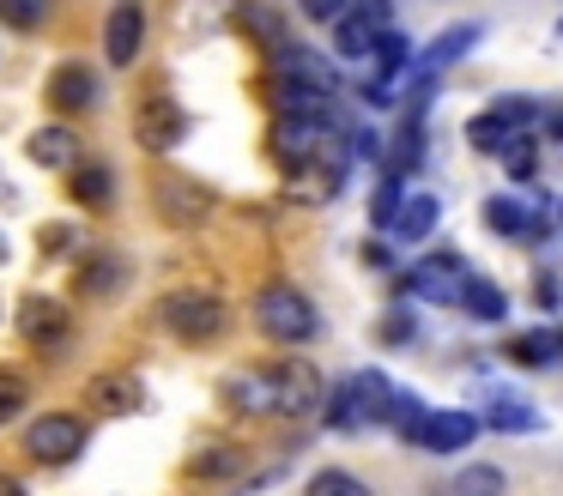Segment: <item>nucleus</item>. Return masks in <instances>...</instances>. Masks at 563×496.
<instances>
[{
  "label": "nucleus",
  "mask_w": 563,
  "mask_h": 496,
  "mask_svg": "<svg viewBox=\"0 0 563 496\" xmlns=\"http://www.w3.org/2000/svg\"><path fill=\"white\" fill-rule=\"evenodd\" d=\"M394 399H400V387H394L382 370H352V375H345V382L328 394V406H321V423H328L333 436L382 430V423H394Z\"/></svg>",
  "instance_id": "obj_1"
},
{
  "label": "nucleus",
  "mask_w": 563,
  "mask_h": 496,
  "mask_svg": "<svg viewBox=\"0 0 563 496\" xmlns=\"http://www.w3.org/2000/svg\"><path fill=\"white\" fill-rule=\"evenodd\" d=\"M249 315H255L261 339H273V345H309L321 333V309L297 285H261Z\"/></svg>",
  "instance_id": "obj_2"
},
{
  "label": "nucleus",
  "mask_w": 563,
  "mask_h": 496,
  "mask_svg": "<svg viewBox=\"0 0 563 496\" xmlns=\"http://www.w3.org/2000/svg\"><path fill=\"white\" fill-rule=\"evenodd\" d=\"M539 115H545V103H539V97H521V91L490 97V103L466 121V145H473V152H503L515 133H533Z\"/></svg>",
  "instance_id": "obj_3"
},
{
  "label": "nucleus",
  "mask_w": 563,
  "mask_h": 496,
  "mask_svg": "<svg viewBox=\"0 0 563 496\" xmlns=\"http://www.w3.org/2000/svg\"><path fill=\"white\" fill-rule=\"evenodd\" d=\"M158 321L170 327L183 345H212V339L224 333V321H231V309H224L219 290H170V297L158 302Z\"/></svg>",
  "instance_id": "obj_4"
},
{
  "label": "nucleus",
  "mask_w": 563,
  "mask_h": 496,
  "mask_svg": "<svg viewBox=\"0 0 563 496\" xmlns=\"http://www.w3.org/2000/svg\"><path fill=\"white\" fill-rule=\"evenodd\" d=\"M473 278L461 249H437L424 261H412L400 278H394V297H418V302H461V285Z\"/></svg>",
  "instance_id": "obj_5"
},
{
  "label": "nucleus",
  "mask_w": 563,
  "mask_h": 496,
  "mask_svg": "<svg viewBox=\"0 0 563 496\" xmlns=\"http://www.w3.org/2000/svg\"><path fill=\"white\" fill-rule=\"evenodd\" d=\"M473 399L485 406L478 418H485L490 436H539V430H545V411H539L527 394L503 387V382H485V375H478V382H473Z\"/></svg>",
  "instance_id": "obj_6"
},
{
  "label": "nucleus",
  "mask_w": 563,
  "mask_h": 496,
  "mask_svg": "<svg viewBox=\"0 0 563 496\" xmlns=\"http://www.w3.org/2000/svg\"><path fill=\"white\" fill-rule=\"evenodd\" d=\"M340 128L328 121H297V115H273V133H267V152L279 157V169H316L328 164V140Z\"/></svg>",
  "instance_id": "obj_7"
},
{
  "label": "nucleus",
  "mask_w": 563,
  "mask_h": 496,
  "mask_svg": "<svg viewBox=\"0 0 563 496\" xmlns=\"http://www.w3.org/2000/svg\"><path fill=\"white\" fill-rule=\"evenodd\" d=\"M152 206L164 212V224L195 230L212 218V188L195 176H183V169H158V176H152Z\"/></svg>",
  "instance_id": "obj_8"
},
{
  "label": "nucleus",
  "mask_w": 563,
  "mask_h": 496,
  "mask_svg": "<svg viewBox=\"0 0 563 496\" xmlns=\"http://www.w3.org/2000/svg\"><path fill=\"white\" fill-rule=\"evenodd\" d=\"M273 370V394H279V418H316L328 406V387H321V370L309 357H279Z\"/></svg>",
  "instance_id": "obj_9"
},
{
  "label": "nucleus",
  "mask_w": 563,
  "mask_h": 496,
  "mask_svg": "<svg viewBox=\"0 0 563 496\" xmlns=\"http://www.w3.org/2000/svg\"><path fill=\"white\" fill-rule=\"evenodd\" d=\"M25 454L43 460V466L79 460L86 454V418H74V411H43V418L25 430Z\"/></svg>",
  "instance_id": "obj_10"
},
{
  "label": "nucleus",
  "mask_w": 563,
  "mask_h": 496,
  "mask_svg": "<svg viewBox=\"0 0 563 496\" xmlns=\"http://www.w3.org/2000/svg\"><path fill=\"white\" fill-rule=\"evenodd\" d=\"M183 133H188V115H183V103L176 97H164V91H152L146 103L134 109V140L146 145V152H176L183 145Z\"/></svg>",
  "instance_id": "obj_11"
},
{
  "label": "nucleus",
  "mask_w": 563,
  "mask_h": 496,
  "mask_svg": "<svg viewBox=\"0 0 563 496\" xmlns=\"http://www.w3.org/2000/svg\"><path fill=\"white\" fill-rule=\"evenodd\" d=\"M478 436H485V418H478V411H466V406H437V411H430V423H424V448H418V454L449 460V454H466Z\"/></svg>",
  "instance_id": "obj_12"
},
{
  "label": "nucleus",
  "mask_w": 563,
  "mask_h": 496,
  "mask_svg": "<svg viewBox=\"0 0 563 496\" xmlns=\"http://www.w3.org/2000/svg\"><path fill=\"white\" fill-rule=\"evenodd\" d=\"M140 48H146V0H115L103 19V55L110 67H134Z\"/></svg>",
  "instance_id": "obj_13"
},
{
  "label": "nucleus",
  "mask_w": 563,
  "mask_h": 496,
  "mask_svg": "<svg viewBox=\"0 0 563 496\" xmlns=\"http://www.w3.org/2000/svg\"><path fill=\"white\" fill-rule=\"evenodd\" d=\"M98 67H86V60H62V67L49 73V109L55 115H86V109H98Z\"/></svg>",
  "instance_id": "obj_14"
},
{
  "label": "nucleus",
  "mask_w": 563,
  "mask_h": 496,
  "mask_svg": "<svg viewBox=\"0 0 563 496\" xmlns=\"http://www.w3.org/2000/svg\"><path fill=\"white\" fill-rule=\"evenodd\" d=\"M19 333H25L31 345H43V351H62L67 333H74V315H67L55 297H25L19 302Z\"/></svg>",
  "instance_id": "obj_15"
},
{
  "label": "nucleus",
  "mask_w": 563,
  "mask_h": 496,
  "mask_svg": "<svg viewBox=\"0 0 563 496\" xmlns=\"http://www.w3.org/2000/svg\"><path fill=\"white\" fill-rule=\"evenodd\" d=\"M273 79H297V85H309V91L340 97V73L328 67V55H316V48H303V43H285L279 55H273Z\"/></svg>",
  "instance_id": "obj_16"
},
{
  "label": "nucleus",
  "mask_w": 563,
  "mask_h": 496,
  "mask_svg": "<svg viewBox=\"0 0 563 496\" xmlns=\"http://www.w3.org/2000/svg\"><path fill=\"white\" fill-rule=\"evenodd\" d=\"M503 357H509L515 370H527V375L558 370V363H563V339H558V327H527V333L503 339Z\"/></svg>",
  "instance_id": "obj_17"
},
{
  "label": "nucleus",
  "mask_w": 563,
  "mask_h": 496,
  "mask_svg": "<svg viewBox=\"0 0 563 496\" xmlns=\"http://www.w3.org/2000/svg\"><path fill=\"white\" fill-rule=\"evenodd\" d=\"M224 406L243 418H279V394H273V370H236L224 382Z\"/></svg>",
  "instance_id": "obj_18"
},
{
  "label": "nucleus",
  "mask_w": 563,
  "mask_h": 496,
  "mask_svg": "<svg viewBox=\"0 0 563 496\" xmlns=\"http://www.w3.org/2000/svg\"><path fill=\"white\" fill-rule=\"evenodd\" d=\"M454 309H461L473 327H503V321H509V290H503L497 278L473 273V278L461 285V302H454Z\"/></svg>",
  "instance_id": "obj_19"
},
{
  "label": "nucleus",
  "mask_w": 563,
  "mask_h": 496,
  "mask_svg": "<svg viewBox=\"0 0 563 496\" xmlns=\"http://www.w3.org/2000/svg\"><path fill=\"white\" fill-rule=\"evenodd\" d=\"M67 194H74V206H86V212H110L115 206V169L103 164V157H86V164L67 169Z\"/></svg>",
  "instance_id": "obj_20"
},
{
  "label": "nucleus",
  "mask_w": 563,
  "mask_h": 496,
  "mask_svg": "<svg viewBox=\"0 0 563 496\" xmlns=\"http://www.w3.org/2000/svg\"><path fill=\"white\" fill-rule=\"evenodd\" d=\"M478 43H485V24H478V19L454 24V31H442L430 48H418V73H437V79H442V73H449L461 55H473Z\"/></svg>",
  "instance_id": "obj_21"
},
{
  "label": "nucleus",
  "mask_w": 563,
  "mask_h": 496,
  "mask_svg": "<svg viewBox=\"0 0 563 496\" xmlns=\"http://www.w3.org/2000/svg\"><path fill=\"white\" fill-rule=\"evenodd\" d=\"M86 399L98 411H110V418H122V411H140L146 406V382H140L134 370H110V375H98V382L86 387Z\"/></svg>",
  "instance_id": "obj_22"
},
{
  "label": "nucleus",
  "mask_w": 563,
  "mask_h": 496,
  "mask_svg": "<svg viewBox=\"0 0 563 496\" xmlns=\"http://www.w3.org/2000/svg\"><path fill=\"white\" fill-rule=\"evenodd\" d=\"M478 224H485L497 242H527V224H533V206H527L521 194H490V200L478 206Z\"/></svg>",
  "instance_id": "obj_23"
},
{
  "label": "nucleus",
  "mask_w": 563,
  "mask_h": 496,
  "mask_svg": "<svg viewBox=\"0 0 563 496\" xmlns=\"http://www.w3.org/2000/svg\"><path fill=\"white\" fill-rule=\"evenodd\" d=\"M25 152H31V164H43V169H74V164H86V152H79V140H74V128H67V121L37 128V133L25 140Z\"/></svg>",
  "instance_id": "obj_24"
},
{
  "label": "nucleus",
  "mask_w": 563,
  "mask_h": 496,
  "mask_svg": "<svg viewBox=\"0 0 563 496\" xmlns=\"http://www.w3.org/2000/svg\"><path fill=\"white\" fill-rule=\"evenodd\" d=\"M424 169V121H406L400 115V133L388 140V152H382V176H418Z\"/></svg>",
  "instance_id": "obj_25"
},
{
  "label": "nucleus",
  "mask_w": 563,
  "mask_h": 496,
  "mask_svg": "<svg viewBox=\"0 0 563 496\" xmlns=\"http://www.w3.org/2000/svg\"><path fill=\"white\" fill-rule=\"evenodd\" d=\"M449 496H509V472L497 460H461L449 478Z\"/></svg>",
  "instance_id": "obj_26"
},
{
  "label": "nucleus",
  "mask_w": 563,
  "mask_h": 496,
  "mask_svg": "<svg viewBox=\"0 0 563 496\" xmlns=\"http://www.w3.org/2000/svg\"><path fill=\"white\" fill-rule=\"evenodd\" d=\"M437 224H442L437 194H406V212H400V224H394V242H400V249H418Z\"/></svg>",
  "instance_id": "obj_27"
},
{
  "label": "nucleus",
  "mask_w": 563,
  "mask_h": 496,
  "mask_svg": "<svg viewBox=\"0 0 563 496\" xmlns=\"http://www.w3.org/2000/svg\"><path fill=\"white\" fill-rule=\"evenodd\" d=\"M74 285H79V297H110V290L122 285V254H110V249H91L86 261H79Z\"/></svg>",
  "instance_id": "obj_28"
},
{
  "label": "nucleus",
  "mask_w": 563,
  "mask_h": 496,
  "mask_svg": "<svg viewBox=\"0 0 563 496\" xmlns=\"http://www.w3.org/2000/svg\"><path fill=\"white\" fill-rule=\"evenodd\" d=\"M376 43H382V31H376V24H364V19H340V24H333V55L352 60V67L376 60Z\"/></svg>",
  "instance_id": "obj_29"
},
{
  "label": "nucleus",
  "mask_w": 563,
  "mask_h": 496,
  "mask_svg": "<svg viewBox=\"0 0 563 496\" xmlns=\"http://www.w3.org/2000/svg\"><path fill=\"white\" fill-rule=\"evenodd\" d=\"M430 411H437V406H424V394L400 387V399H394V423H388V430L400 436L406 448H424V423H430Z\"/></svg>",
  "instance_id": "obj_30"
},
{
  "label": "nucleus",
  "mask_w": 563,
  "mask_h": 496,
  "mask_svg": "<svg viewBox=\"0 0 563 496\" xmlns=\"http://www.w3.org/2000/svg\"><path fill=\"white\" fill-rule=\"evenodd\" d=\"M243 31L255 36L267 55H279L285 43H291V31H285V19H279V7H267V0H249L243 7Z\"/></svg>",
  "instance_id": "obj_31"
},
{
  "label": "nucleus",
  "mask_w": 563,
  "mask_h": 496,
  "mask_svg": "<svg viewBox=\"0 0 563 496\" xmlns=\"http://www.w3.org/2000/svg\"><path fill=\"white\" fill-rule=\"evenodd\" d=\"M497 164H503L509 181H539V164H545V157H539V133H515V140L497 152Z\"/></svg>",
  "instance_id": "obj_32"
},
{
  "label": "nucleus",
  "mask_w": 563,
  "mask_h": 496,
  "mask_svg": "<svg viewBox=\"0 0 563 496\" xmlns=\"http://www.w3.org/2000/svg\"><path fill=\"white\" fill-rule=\"evenodd\" d=\"M236 472H243V448H231V442H212V448H200V454L188 460V478H207V484L236 478Z\"/></svg>",
  "instance_id": "obj_33"
},
{
  "label": "nucleus",
  "mask_w": 563,
  "mask_h": 496,
  "mask_svg": "<svg viewBox=\"0 0 563 496\" xmlns=\"http://www.w3.org/2000/svg\"><path fill=\"white\" fill-rule=\"evenodd\" d=\"M400 212H406V181L400 176H382V188L369 194V224H376V236H394Z\"/></svg>",
  "instance_id": "obj_34"
},
{
  "label": "nucleus",
  "mask_w": 563,
  "mask_h": 496,
  "mask_svg": "<svg viewBox=\"0 0 563 496\" xmlns=\"http://www.w3.org/2000/svg\"><path fill=\"white\" fill-rule=\"evenodd\" d=\"M303 496H376V491H369V478H357L352 466H321V472H309Z\"/></svg>",
  "instance_id": "obj_35"
},
{
  "label": "nucleus",
  "mask_w": 563,
  "mask_h": 496,
  "mask_svg": "<svg viewBox=\"0 0 563 496\" xmlns=\"http://www.w3.org/2000/svg\"><path fill=\"white\" fill-rule=\"evenodd\" d=\"M412 339H418V309H406V297H394V309L376 321V345L400 351V345H412Z\"/></svg>",
  "instance_id": "obj_36"
},
{
  "label": "nucleus",
  "mask_w": 563,
  "mask_h": 496,
  "mask_svg": "<svg viewBox=\"0 0 563 496\" xmlns=\"http://www.w3.org/2000/svg\"><path fill=\"white\" fill-rule=\"evenodd\" d=\"M0 24L7 31H43L49 24V0H0Z\"/></svg>",
  "instance_id": "obj_37"
},
{
  "label": "nucleus",
  "mask_w": 563,
  "mask_h": 496,
  "mask_svg": "<svg viewBox=\"0 0 563 496\" xmlns=\"http://www.w3.org/2000/svg\"><path fill=\"white\" fill-rule=\"evenodd\" d=\"M25 406H31V387H25V375L0 370V423H13Z\"/></svg>",
  "instance_id": "obj_38"
},
{
  "label": "nucleus",
  "mask_w": 563,
  "mask_h": 496,
  "mask_svg": "<svg viewBox=\"0 0 563 496\" xmlns=\"http://www.w3.org/2000/svg\"><path fill=\"white\" fill-rule=\"evenodd\" d=\"M357 254H364V266H369V273H394V261H400V242H388V236H369Z\"/></svg>",
  "instance_id": "obj_39"
},
{
  "label": "nucleus",
  "mask_w": 563,
  "mask_h": 496,
  "mask_svg": "<svg viewBox=\"0 0 563 496\" xmlns=\"http://www.w3.org/2000/svg\"><path fill=\"white\" fill-rule=\"evenodd\" d=\"M297 7H303L309 24H340V19H352V0H297Z\"/></svg>",
  "instance_id": "obj_40"
},
{
  "label": "nucleus",
  "mask_w": 563,
  "mask_h": 496,
  "mask_svg": "<svg viewBox=\"0 0 563 496\" xmlns=\"http://www.w3.org/2000/svg\"><path fill=\"white\" fill-rule=\"evenodd\" d=\"M352 19L376 24V31H394V0H352Z\"/></svg>",
  "instance_id": "obj_41"
},
{
  "label": "nucleus",
  "mask_w": 563,
  "mask_h": 496,
  "mask_svg": "<svg viewBox=\"0 0 563 496\" xmlns=\"http://www.w3.org/2000/svg\"><path fill=\"white\" fill-rule=\"evenodd\" d=\"M533 302L539 309H563V278L558 273H533Z\"/></svg>",
  "instance_id": "obj_42"
},
{
  "label": "nucleus",
  "mask_w": 563,
  "mask_h": 496,
  "mask_svg": "<svg viewBox=\"0 0 563 496\" xmlns=\"http://www.w3.org/2000/svg\"><path fill=\"white\" fill-rule=\"evenodd\" d=\"M539 133L563 145V97H558V103H545V115H539Z\"/></svg>",
  "instance_id": "obj_43"
},
{
  "label": "nucleus",
  "mask_w": 563,
  "mask_h": 496,
  "mask_svg": "<svg viewBox=\"0 0 563 496\" xmlns=\"http://www.w3.org/2000/svg\"><path fill=\"white\" fill-rule=\"evenodd\" d=\"M43 249H49V254H67V249H74V230H67V224H49V230H43Z\"/></svg>",
  "instance_id": "obj_44"
},
{
  "label": "nucleus",
  "mask_w": 563,
  "mask_h": 496,
  "mask_svg": "<svg viewBox=\"0 0 563 496\" xmlns=\"http://www.w3.org/2000/svg\"><path fill=\"white\" fill-rule=\"evenodd\" d=\"M0 496H25V484H19V478H7V472H0Z\"/></svg>",
  "instance_id": "obj_45"
},
{
  "label": "nucleus",
  "mask_w": 563,
  "mask_h": 496,
  "mask_svg": "<svg viewBox=\"0 0 563 496\" xmlns=\"http://www.w3.org/2000/svg\"><path fill=\"white\" fill-rule=\"evenodd\" d=\"M0 261H7V242H0Z\"/></svg>",
  "instance_id": "obj_46"
},
{
  "label": "nucleus",
  "mask_w": 563,
  "mask_h": 496,
  "mask_svg": "<svg viewBox=\"0 0 563 496\" xmlns=\"http://www.w3.org/2000/svg\"><path fill=\"white\" fill-rule=\"evenodd\" d=\"M558 339H563V327H558Z\"/></svg>",
  "instance_id": "obj_47"
}]
</instances>
